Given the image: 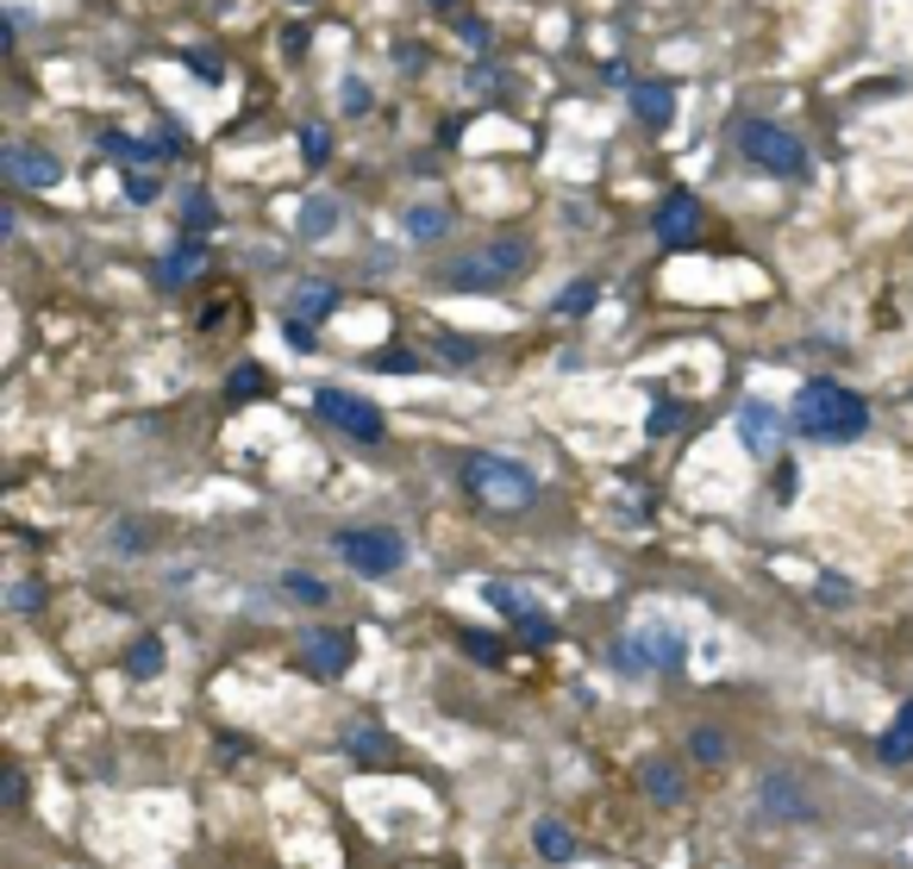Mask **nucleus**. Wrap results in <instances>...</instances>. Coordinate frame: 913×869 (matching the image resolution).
I'll use <instances>...</instances> for the list:
<instances>
[{
  "instance_id": "obj_17",
  "label": "nucleus",
  "mask_w": 913,
  "mask_h": 869,
  "mask_svg": "<svg viewBox=\"0 0 913 869\" xmlns=\"http://www.w3.org/2000/svg\"><path fill=\"white\" fill-rule=\"evenodd\" d=\"M644 794H651L657 807H676L682 794H688V775H682V763H670V757H651V763H644Z\"/></svg>"
},
{
  "instance_id": "obj_12",
  "label": "nucleus",
  "mask_w": 913,
  "mask_h": 869,
  "mask_svg": "<svg viewBox=\"0 0 913 869\" xmlns=\"http://www.w3.org/2000/svg\"><path fill=\"white\" fill-rule=\"evenodd\" d=\"M331 307H338V289H331V282H319V275H307V282H294V289H289V307H282V319L313 332L319 319H331Z\"/></svg>"
},
{
  "instance_id": "obj_22",
  "label": "nucleus",
  "mask_w": 913,
  "mask_h": 869,
  "mask_svg": "<svg viewBox=\"0 0 913 869\" xmlns=\"http://www.w3.org/2000/svg\"><path fill=\"white\" fill-rule=\"evenodd\" d=\"M688 757H695L700 770H719V763L732 757V738L719 732V726H695V732H688Z\"/></svg>"
},
{
  "instance_id": "obj_37",
  "label": "nucleus",
  "mask_w": 913,
  "mask_h": 869,
  "mask_svg": "<svg viewBox=\"0 0 913 869\" xmlns=\"http://www.w3.org/2000/svg\"><path fill=\"white\" fill-rule=\"evenodd\" d=\"M819 600H833V607H838V600H851V588H845L838 576H826V582H819Z\"/></svg>"
},
{
  "instance_id": "obj_14",
  "label": "nucleus",
  "mask_w": 913,
  "mask_h": 869,
  "mask_svg": "<svg viewBox=\"0 0 913 869\" xmlns=\"http://www.w3.org/2000/svg\"><path fill=\"white\" fill-rule=\"evenodd\" d=\"M607 663H613V676H626V682H644L651 670H657V651H651V638L644 632H626V638H613V651H607Z\"/></svg>"
},
{
  "instance_id": "obj_7",
  "label": "nucleus",
  "mask_w": 913,
  "mask_h": 869,
  "mask_svg": "<svg viewBox=\"0 0 913 869\" xmlns=\"http://www.w3.org/2000/svg\"><path fill=\"white\" fill-rule=\"evenodd\" d=\"M319 420L326 425H338L345 438H357V445H382V406L376 401H363V394H350V388H319Z\"/></svg>"
},
{
  "instance_id": "obj_38",
  "label": "nucleus",
  "mask_w": 913,
  "mask_h": 869,
  "mask_svg": "<svg viewBox=\"0 0 913 869\" xmlns=\"http://www.w3.org/2000/svg\"><path fill=\"white\" fill-rule=\"evenodd\" d=\"M282 332H289L294 350H313V345H319V332H307V326H282Z\"/></svg>"
},
{
  "instance_id": "obj_25",
  "label": "nucleus",
  "mask_w": 913,
  "mask_h": 869,
  "mask_svg": "<svg viewBox=\"0 0 913 869\" xmlns=\"http://www.w3.org/2000/svg\"><path fill=\"white\" fill-rule=\"evenodd\" d=\"M282 595H289V600H307V607H326L331 588H326L319 576H301V569H289V576H282Z\"/></svg>"
},
{
  "instance_id": "obj_33",
  "label": "nucleus",
  "mask_w": 913,
  "mask_h": 869,
  "mask_svg": "<svg viewBox=\"0 0 913 869\" xmlns=\"http://www.w3.org/2000/svg\"><path fill=\"white\" fill-rule=\"evenodd\" d=\"M557 307H564V313H588V307H595V282H569V289L557 294Z\"/></svg>"
},
{
  "instance_id": "obj_16",
  "label": "nucleus",
  "mask_w": 913,
  "mask_h": 869,
  "mask_svg": "<svg viewBox=\"0 0 913 869\" xmlns=\"http://www.w3.org/2000/svg\"><path fill=\"white\" fill-rule=\"evenodd\" d=\"M532 850H539L544 863H569L576 857V832H569V819H532Z\"/></svg>"
},
{
  "instance_id": "obj_28",
  "label": "nucleus",
  "mask_w": 913,
  "mask_h": 869,
  "mask_svg": "<svg viewBox=\"0 0 913 869\" xmlns=\"http://www.w3.org/2000/svg\"><path fill=\"white\" fill-rule=\"evenodd\" d=\"M156 188H163L156 163H138V170H126V194H132L138 207H144V200H156Z\"/></svg>"
},
{
  "instance_id": "obj_36",
  "label": "nucleus",
  "mask_w": 913,
  "mask_h": 869,
  "mask_svg": "<svg viewBox=\"0 0 913 869\" xmlns=\"http://www.w3.org/2000/svg\"><path fill=\"white\" fill-rule=\"evenodd\" d=\"M0 794H7V807H20V801H25V775L13 770V775H7V782H0Z\"/></svg>"
},
{
  "instance_id": "obj_18",
  "label": "nucleus",
  "mask_w": 913,
  "mask_h": 869,
  "mask_svg": "<svg viewBox=\"0 0 913 869\" xmlns=\"http://www.w3.org/2000/svg\"><path fill=\"white\" fill-rule=\"evenodd\" d=\"M401 232H407L413 245H438V238H450V213L432 207V200H420V207L401 213Z\"/></svg>"
},
{
  "instance_id": "obj_5",
  "label": "nucleus",
  "mask_w": 913,
  "mask_h": 869,
  "mask_svg": "<svg viewBox=\"0 0 913 869\" xmlns=\"http://www.w3.org/2000/svg\"><path fill=\"white\" fill-rule=\"evenodd\" d=\"M331 551H338L357 576H370V582L394 576V569L407 563V539H401L394 525H350V532L331 539Z\"/></svg>"
},
{
  "instance_id": "obj_40",
  "label": "nucleus",
  "mask_w": 913,
  "mask_h": 869,
  "mask_svg": "<svg viewBox=\"0 0 913 869\" xmlns=\"http://www.w3.org/2000/svg\"><path fill=\"white\" fill-rule=\"evenodd\" d=\"M432 7H438V13H450V7H457V0H432Z\"/></svg>"
},
{
  "instance_id": "obj_4",
  "label": "nucleus",
  "mask_w": 913,
  "mask_h": 869,
  "mask_svg": "<svg viewBox=\"0 0 913 869\" xmlns=\"http://www.w3.org/2000/svg\"><path fill=\"white\" fill-rule=\"evenodd\" d=\"M739 151L751 156V170H770V175H782V182H801V175L814 170V163H807V144H801L789 126H776V119H744Z\"/></svg>"
},
{
  "instance_id": "obj_35",
  "label": "nucleus",
  "mask_w": 913,
  "mask_h": 869,
  "mask_svg": "<svg viewBox=\"0 0 913 869\" xmlns=\"http://www.w3.org/2000/svg\"><path fill=\"white\" fill-rule=\"evenodd\" d=\"M382 369H389V376H413L420 357H413V350H382Z\"/></svg>"
},
{
  "instance_id": "obj_19",
  "label": "nucleus",
  "mask_w": 913,
  "mask_h": 869,
  "mask_svg": "<svg viewBox=\"0 0 913 869\" xmlns=\"http://www.w3.org/2000/svg\"><path fill=\"white\" fill-rule=\"evenodd\" d=\"M207 270V257H200V245H175L163 263H156V289H188L195 275Z\"/></svg>"
},
{
  "instance_id": "obj_6",
  "label": "nucleus",
  "mask_w": 913,
  "mask_h": 869,
  "mask_svg": "<svg viewBox=\"0 0 913 869\" xmlns=\"http://www.w3.org/2000/svg\"><path fill=\"white\" fill-rule=\"evenodd\" d=\"M751 801H758V813L770 819V826H814L819 819L814 794L801 789V775H789V770H763Z\"/></svg>"
},
{
  "instance_id": "obj_29",
  "label": "nucleus",
  "mask_w": 913,
  "mask_h": 869,
  "mask_svg": "<svg viewBox=\"0 0 913 869\" xmlns=\"http://www.w3.org/2000/svg\"><path fill=\"white\" fill-rule=\"evenodd\" d=\"M876 757H882V763H913V738L901 732V726H889V732L876 738Z\"/></svg>"
},
{
  "instance_id": "obj_31",
  "label": "nucleus",
  "mask_w": 913,
  "mask_h": 869,
  "mask_svg": "<svg viewBox=\"0 0 913 869\" xmlns=\"http://www.w3.org/2000/svg\"><path fill=\"white\" fill-rule=\"evenodd\" d=\"M338 107H345V113H370V82L345 76L338 82Z\"/></svg>"
},
{
  "instance_id": "obj_13",
  "label": "nucleus",
  "mask_w": 913,
  "mask_h": 869,
  "mask_svg": "<svg viewBox=\"0 0 913 869\" xmlns=\"http://www.w3.org/2000/svg\"><path fill=\"white\" fill-rule=\"evenodd\" d=\"M338 219H345V200H338V194H307L301 213H294V232L307 238V245H319V238L338 232Z\"/></svg>"
},
{
  "instance_id": "obj_21",
  "label": "nucleus",
  "mask_w": 913,
  "mask_h": 869,
  "mask_svg": "<svg viewBox=\"0 0 913 869\" xmlns=\"http://www.w3.org/2000/svg\"><path fill=\"white\" fill-rule=\"evenodd\" d=\"M163 663H170V651H163V638H132V651H126V676L132 682H156L163 676Z\"/></svg>"
},
{
  "instance_id": "obj_10",
  "label": "nucleus",
  "mask_w": 913,
  "mask_h": 869,
  "mask_svg": "<svg viewBox=\"0 0 913 869\" xmlns=\"http://www.w3.org/2000/svg\"><path fill=\"white\" fill-rule=\"evenodd\" d=\"M789 425H795V420H776V406H770V401H744L739 406V445L751 450V457H776Z\"/></svg>"
},
{
  "instance_id": "obj_39",
  "label": "nucleus",
  "mask_w": 913,
  "mask_h": 869,
  "mask_svg": "<svg viewBox=\"0 0 913 869\" xmlns=\"http://www.w3.org/2000/svg\"><path fill=\"white\" fill-rule=\"evenodd\" d=\"M894 726H901V732L913 738V700H901V714H894Z\"/></svg>"
},
{
  "instance_id": "obj_24",
  "label": "nucleus",
  "mask_w": 913,
  "mask_h": 869,
  "mask_svg": "<svg viewBox=\"0 0 913 869\" xmlns=\"http://www.w3.org/2000/svg\"><path fill=\"white\" fill-rule=\"evenodd\" d=\"M182 226H188V232H207V226H219V207H214V194H207V188H188V194H182Z\"/></svg>"
},
{
  "instance_id": "obj_26",
  "label": "nucleus",
  "mask_w": 913,
  "mask_h": 869,
  "mask_svg": "<svg viewBox=\"0 0 913 869\" xmlns=\"http://www.w3.org/2000/svg\"><path fill=\"white\" fill-rule=\"evenodd\" d=\"M263 388H270L263 363H238V369H232V382H226V394H232V401H257Z\"/></svg>"
},
{
  "instance_id": "obj_2",
  "label": "nucleus",
  "mask_w": 913,
  "mask_h": 869,
  "mask_svg": "<svg viewBox=\"0 0 913 869\" xmlns=\"http://www.w3.org/2000/svg\"><path fill=\"white\" fill-rule=\"evenodd\" d=\"M525 270H532V245L507 232V238H488L482 251L450 257L445 270H438V289H450V294H494V289H507V282H520Z\"/></svg>"
},
{
  "instance_id": "obj_23",
  "label": "nucleus",
  "mask_w": 913,
  "mask_h": 869,
  "mask_svg": "<svg viewBox=\"0 0 913 869\" xmlns=\"http://www.w3.org/2000/svg\"><path fill=\"white\" fill-rule=\"evenodd\" d=\"M644 638H651V651H657V670H682L688 644H682L676 626H644Z\"/></svg>"
},
{
  "instance_id": "obj_3",
  "label": "nucleus",
  "mask_w": 913,
  "mask_h": 869,
  "mask_svg": "<svg viewBox=\"0 0 913 869\" xmlns=\"http://www.w3.org/2000/svg\"><path fill=\"white\" fill-rule=\"evenodd\" d=\"M464 488L488 507H532L539 501V476L520 457H494V450H469L464 457Z\"/></svg>"
},
{
  "instance_id": "obj_27",
  "label": "nucleus",
  "mask_w": 913,
  "mask_h": 869,
  "mask_svg": "<svg viewBox=\"0 0 913 869\" xmlns=\"http://www.w3.org/2000/svg\"><path fill=\"white\" fill-rule=\"evenodd\" d=\"M345 751L350 757H389V738L376 726H345Z\"/></svg>"
},
{
  "instance_id": "obj_30",
  "label": "nucleus",
  "mask_w": 913,
  "mask_h": 869,
  "mask_svg": "<svg viewBox=\"0 0 913 869\" xmlns=\"http://www.w3.org/2000/svg\"><path fill=\"white\" fill-rule=\"evenodd\" d=\"M676 425H682V406L676 401H657V406H651V420H644V432H651V438H670Z\"/></svg>"
},
{
  "instance_id": "obj_11",
  "label": "nucleus",
  "mask_w": 913,
  "mask_h": 869,
  "mask_svg": "<svg viewBox=\"0 0 913 869\" xmlns=\"http://www.w3.org/2000/svg\"><path fill=\"white\" fill-rule=\"evenodd\" d=\"M0 170L13 175L20 188H57L63 182V163L51 151H39V144H7L0 151Z\"/></svg>"
},
{
  "instance_id": "obj_9",
  "label": "nucleus",
  "mask_w": 913,
  "mask_h": 869,
  "mask_svg": "<svg viewBox=\"0 0 913 869\" xmlns=\"http://www.w3.org/2000/svg\"><path fill=\"white\" fill-rule=\"evenodd\" d=\"M651 232H657V245H670V251H688L700 238V200L688 188H670L657 200V213H651Z\"/></svg>"
},
{
  "instance_id": "obj_8",
  "label": "nucleus",
  "mask_w": 913,
  "mask_h": 869,
  "mask_svg": "<svg viewBox=\"0 0 913 869\" xmlns=\"http://www.w3.org/2000/svg\"><path fill=\"white\" fill-rule=\"evenodd\" d=\"M350 658H357V644H350V632H338V626H307L301 644H294V663H301L313 682H338L350 670Z\"/></svg>"
},
{
  "instance_id": "obj_1",
  "label": "nucleus",
  "mask_w": 913,
  "mask_h": 869,
  "mask_svg": "<svg viewBox=\"0 0 913 869\" xmlns=\"http://www.w3.org/2000/svg\"><path fill=\"white\" fill-rule=\"evenodd\" d=\"M795 425L819 445H851V438L870 432V401L851 394L845 382H833V376H807L795 394Z\"/></svg>"
},
{
  "instance_id": "obj_20",
  "label": "nucleus",
  "mask_w": 913,
  "mask_h": 869,
  "mask_svg": "<svg viewBox=\"0 0 913 869\" xmlns=\"http://www.w3.org/2000/svg\"><path fill=\"white\" fill-rule=\"evenodd\" d=\"M482 600H488V613L513 619V626H520V619H532V613H539V600L525 595L520 582H488V588H482Z\"/></svg>"
},
{
  "instance_id": "obj_32",
  "label": "nucleus",
  "mask_w": 913,
  "mask_h": 869,
  "mask_svg": "<svg viewBox=\"0 0 913 869\" xmlns=\"http://www.w3.org/2000/svg\"><path fill=\"white\" fill-rule=\"evenodd\" d=\"M301 156H307V163H326L331 156V132L326 126H307V132H301Z\"/></svg>"
},
{
  "instance_id": "obj_15",
  "label": "nucleus",
  "mask_w": 913,
  "mask_h": 869,
  "mask_svg": "<svg viewBox=\"0 0 913 869\" xmlns=\"http://www.w3.org/2000/svg\"><path fill=\"white\" fill-rule=\"evenodd\" d=\"M632 113L644 126H670L676 119V88L670 82H632Z\"/></svg>"
},
{
  "instance_id": "obj_34",
  "label": "nucleus",
  "mask_w": 913,
  "mask_h": 869,
  "mask_svg": "<svg viewBox=\"0 0 913 869\" xmlns=\"http://www.w3.org/2000/svg\"><path fill=\"white\" fill-rule=\"evenodd\" d=\"M188 69H195V82H207V88H214V82L226 76V69H219V57H214V51H188Z\"/></svg>"
}]
</instances>
